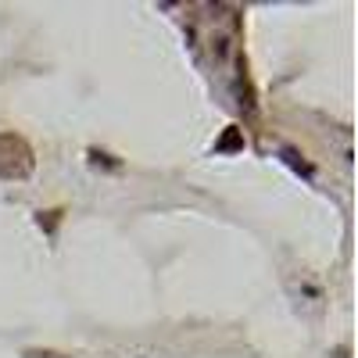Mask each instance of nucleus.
I'll list each match as a JSON object with an SVG mask.
<instances>
[{
	"mask_svg": "<svg viewBox=\"0 0 358 358\" xmlns=\"http://www.w3.org/2000/svg\"><path fill=\"white\" fill-rule=\"evenodd\" d=\"M29 172H33V151H29V143L15 133H4L0 136V176L25 179Z\"/></svg>",
	"mask_w": 358,
	"mask_h": 358,
	"instance_id": "nucleus-1",
	"label": "nucleus"
},
{
	"mask_svg": "<svg viewBox=\"0 0 358 358\" xmlns=\"http://www.w3.org/2000/svg\"><path fill=\"white\" fill-rule=\"evenodd\" d=\"M219 147H222V151H229V147H241V136H236V129H229V133L222 136V143H219Z\"/></svg>",
	"mask_w": 358,
	"mask_h": 358,
	"instance_id": "nucleus-2",
	"label": "nucleus"
}]
</instances>
